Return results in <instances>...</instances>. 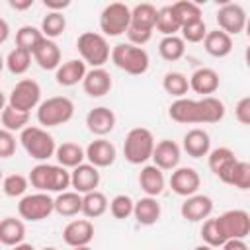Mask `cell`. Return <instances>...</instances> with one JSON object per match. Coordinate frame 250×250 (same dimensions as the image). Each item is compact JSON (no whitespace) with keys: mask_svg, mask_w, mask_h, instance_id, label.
Returning a JSON list of instances; mask_svg holds the SVG:
<instances>
[{"mask_svg":"<svg viewBox=\"0 0 250 250\" xmlns=\"http://www.w3.org/2000/svg\"><path fill=\"white\" fill-rule=\"evenodd\" d=\"M109 57H111V61L117 68H121L127 74H133V76L145 74L148 70V64H150L148 53L143 47H137V45H131V43L113 45Z\"/></svg>","mask_w":250,"mask_h":250,"instance_id":"obj_3","label":"cell"},{"mask_svg":"<svg viewBox=\"0 0 250 250\" xmlns=\"http://www.w3.org/2000/svg\"><path fill=\"white\" fill-rule=\"evenodd\" d=\"M20 143L23 146V150L39 162L49 160L51 156H55V139L51 133H47V129L43 127H35V125H27L23 131H20Z\"/></svg>","mask_w":250,"mask_h":250,"instance_id":"obj_6","label":"cell"},{"mask_svg":"<svg viewBox=\"0 0 250 250\" xmlns=\"http://www.w3.org/2000/svg\"><path fill=\"white\" fill-rule=\"evenodd\" d=\"M55 158H57L59 166H62V168H76L78 164L84 162L86 154H84V148L78 143L66 141V143H62L55 148Z\"/></svg>","mask_w":250,"mask_h":250,"instance_id":"obj_30","label":"cell"},{"mask_svg":"<svg viewBox=\"0 0 250 250\" xmlns=\"http://www.w3.org/2000/svg\"><path fill=\"white\" fill-rule=\"evenodd\" d=\"M12 10H27L33 6V0H8Z\"/></svg>","mask_w":250,"mask_h":250,"instance_id":"obj_52","label":"cell"},{"mask_svg":"<svg viewBox=\"0 0 250 250\" xmlns=\"http://www.w3.org/2000/svg\"><path fill=\"white\" fill-rule=\"evenodd\" d=\"M41 250H57V248H53V246H45V248H41Z\"/></svg>","mask_w":250,"mask_h":250,"instance_id":"obj_59","label":"cell"},{"mask_svg":"<svg viewBox=\"0 0 250 250\" xmlns=\"http://www.w3.org/2000/svg\"><path fill=\"white\" fill-rule=\"evenodd\" d=\"M39 104H41V86L33 78L20 80L8 96V105L20 111H25V113L35 109Z\"/></svg>","mask_w":250,"mask_h":250,"instance_id":"obj_9","label":"cell"},{"mask_svg":"<svg viewBox=\"0 0 250 250\" xmlns=\"http://www.w3.org/2000/svg\"><path fill=\"white\" fill-rule=\"evenodd\" d=\"M84 154H86L88 164H92L96 168H107V166H111L115 162L117 148H115V145L111 141H107L104 137H98L84 148Z\"/></svg>","mask_w":250,"mask_h":250,"instance_id":"obj_13","label":"cell"},{"mask_svg":"<svg viewBox=\"0 0 250 250\" xmlns=\"http://www.w3.org/2000/svg\"><path fill=\"white\" fill-rule=\"evenodd\" d=\"M221 248H223V250H250L248 244H246L244 240H240V238H230V240H227Z\"/></svg>","mask_w":250,"mask_h":250,"instance_id":"obj_51","label":"cell"},{"mask_svg":"<svg viewBox=\"0 0 250 250\" xmlns=\"http://www.w3.org/2000/svg\"><path fill=\"white\" fill-rule=\"evenodd\" d=\"M23 238H25V225L21 219L4 217L0 221V244L16 246V244H21Z\"/></svg>","mask_w":250,"mask_h":250,"instance_id":"obj_29","label":"cell"},{"mask_svg":"<svg viewBox=\"0 0 250 250\" xmlns=\"http://www.w3.org/2000/svg\"><path fill=\"white\" fill-rule=\"evenodd\" d=\"M94 238V225L90 219H74L62 229V240L70 248L88 246Z\"/></svg>","mask_w":250,"mask_h":250,"instance_id":"obj_17","label":"cell"},{"mask_svg":"<svg viewBox=\"0 0 250 250\" xmlns=\"http://www.w3.org/2000/svg\"><path fill=\"white\" fill-rule=\"evenodd\" d=\"M154 135L146 127H133L123 141V156L131 164H145L154 150Z\"/></svg>","mask_w":250,"mask_h":250,"instance_id":"obj_4","label":"cell"},{"mask_svg":"<svg viewBox=\"0 0 250 250\" xmlns=\"http://www.w3.org/2000/svg\"><path fill=\"white\" fill-rule=\"evenodd\" d=\"M217 225L225 236V240L240 238L244 240L250 234V215L244 209H230L217 217Z\"/></svg>","mask_w":250,"mask_h":250,"instance_id":"obj_11","label":"cell"},{"mask_svg":"<svg viewBox=\"0 0 250 250\" xmlns=\"http://www.w3.org/2000/svg\"><path fill=\"white\" fill-rule=\"evenodd\" d=\"M201 186V178L197 174L195 168L191 166H182V168H174L172 176H170V188L174 193L182 195V197H189L193 193H197Z\"/></svg>","mask_w":250,"mask_h":250,"instance_id":"obj_14","label":"cell"},{"mask_svg":"<svg viewBox=\"0 0 250 250\" xmlns=\"http://www.w3.org/2000/svg\"><path fill=\"white\" fill-rule=\"evenodd\" d=\"M127 37H129V43H131V45L143 47L145 43L150 41V37H152V29L137 27V25H129V29H127Z\"/></svg>","mask_w":250,"mask_h":250,"instance_id":"obj_47","label":"cell"},{"mask_svg":"<svg viewBox=\"0 0 250 250\" xmlns=\"http://www.w3.org/2000/svg\"><path fill=\"white\" fill-rule=\"evenodd\" d=\"M0 119H2V129L10 131V133H16V131H23L29 123V113L25 111H20V109H14L12 105H6L0 113Z\"/></svg>","mask_w":250,"mask_h":250,"instance_id":"obj_38","label":"cell"},{"mask_svg":"<svg viewBox=\"0 0 250 250\" xmlns=\"http://www.w3.org/2000/svg\"><path fill=\"white\" fill-rule=\"evenodd\" d=\"M29 180L23 174H10L6 178H2V191L8 197H23L27 191Z\"/></svg>","mask_w":250,"mask_h":250,"instance_id":"obj_43","label":"cell"},{"mask_svg":"<svg viewBox=\"0 0 250 250\" xmlns=\"http://www.w3.org/2000/svg\"><path fill=\"white\" fill-rule=\"evenodd\" d=\"M188 82H189V90H193L195 94H201L203 98L215 94V92L219 90V84H221L217 70H213V68H209V66L197 68V70L188 78Z\"/></svg>","mask_w":250,"mask_h":250,"instance_id":"obj_22","label":"cell"},{"mask_svg":"<svg viewBox=\"0 0 250 250\" xmlns=\"http://www.w3.org/2000/svg\"><path fill=\"white\" fill-rule=\"evenodd\" d=\"M12 250H35L31 244H27V242H21V244H16V246H12Z\"/></svg>","mask_w":250,"mask_h":250,"instance_id":"obj_54","label":"cell"},{"mask_svg":"<svg viewBox=\"0 0 250 250\" xmlns=\"http://www.w3.org/2000/svg\"><path fill=\"white\" fill-rule=\"evenodd\" d=\"M100 180H102L100 170L96 166L88 164V162L78 164L70 172V188H74V191L80 193V195L94 191L100 186Z\"/></svg>","mask_w":250,"mask_h":250,"instance_id":"obj_16","label":"cell"},{"mask_svg":"<svg viewBox=\"0 0 250 250\" xmlns=\"http://www.w3.org/2000/svg\"><path fill=\"white\" fill-rule=\"evenodd\" d=\"M27 180L37 191H43V193H49V191L62 193L66 191V188H70V172L59 164H49V162L35 164Z\"/></svg>","mask_w":250,"mask_h":250,"instance_id":"obj_2","label":"cell"},{"mask_svg":"<svg viewBox=\"0 0 250 250\" xmlns=\"http://www.w3.org/2000/svg\"><path fill=\"white\" fill-rule=\"evenodd\" d=\"M41 39H43L41 29H37L33 25H21L16 31V47H20L27 53H33V49L41 43Z\"/></svg>","mask_w":250,"mask_h":250,"instance_id":"obj_41","label":"cell"},{"mask_svg":"<svg viewBox=\"0 0 250 250\" xmlns=\"http://www.w3.org/2000/svg\"><path fill=\"white\" fill-rule=\"evenodd\" d=\"M16 152V137L14 133L0 129V158H10Z\"/></svg>","mask_w":250,"mask_h":250,"instance_id":"obj_48","label":"cell"},{"mask_svg":"<svg viewBox=\"0 0 250 250\" xmlns=\"http://www.w3.org/2000/svg\"><path fill=\"white\" fill-rule=\"evenodd\" d=\"M113 86V80H111V74L102 66V68H92V70H86V76L82 80V88L84 92L90 96V98H102L105 94H109Z\"/></svg>","mask_w":250,"mask_h":250,"instance_id":"obj_20","label":"cell"},{"mask_svg":"<svg viewBox=\"0 0 250 250\" xmlns=\"http://www.w3.org/2000/svg\"><path fill=\"white\" fill-rule=\"evenodd\" d=\"M4 64L8 66V70H10L12 74H25V72L29 70V66H31V53H27V51L16 47V49H12V51L8 53Z\"/></svg>","mask_w":250,"mask_h":250,"instance_id":"obj_42","label":"cell"},{"mask_svg":"<svg viewBox=\"0 0 250 250\" xmlns=\"http://www.w3.org/2000/svg\"><path fill=\"white\" fill-rule=\"evenodd\" d=\"M164 184H166V180H164V174H162L160 168H156L154 164H146V166L141 168V172H139V186H141V189L148 197L160 195L164 191Z\"/></svg>","mask_w":250,"mask_h":250,"instance_id":"obj_27","label":"cell"},{"mask_svg":"<svg viewBox=\"0 0 250 250\" xmlns=\"http://www.w3.org/2000/svg\"><path fill=\"white\" fill-rule=\"evenodd\" d=\"M8 37H10V25H8V21H6L4 18H0V45H2Z\"/></svg>","mask_w":250,"mask_h":250,"instance_id":"obj_53","label":"cell"},{"mask_svg":"<svg viewBox=\"0 0 250 250\" xmlns=\"http://www.w3.org/2000/svg\"><path fill=\"white\" fill-rule=\"evenodd\" d=\"M180 146L178 143L170 141V139H164V141H158L154 145V150H152V164L160 170H174L178 168L180 164Z\"/></svg>","mask_w":250,"mask_h":250,"instance_id":"obj_19","label":"cell"},{"mask_svg":"<svg viewBox=\"0 0 250 250\" xmlns=\"http://www.w3.org/2000/svg\"><path fill=\"white\" fill-rule=\"evenodd\" d=\"M234 117L240 125H250V96H244L238 100L234 107Z\"/></svg>","mask_w":250,"mask_h":250,"instance_id":"obj_49","label":"cell"},{"mask_svg":"<svg viewBox=\"0 0 250 250\" xmlns=\"http://www.w3.org/2000/svg\"><path fill=\"white\" fill-rule=\"evenodd\" d=\"M193 250H215V248H211V246H207V244H199V246H195Z\"/></svg>","mask_w":250,"mask_h":250,"instance_id":"obj_56","label":"cell"},{"mask_svg":"<svg viewBox=\"0 0 250 250\" xmlns=\"http://www.w3.org/2000/svg\"><path fill=\"white\" fill-rule=\"evenodd\" d=\"M86 76V64L80 59H70L66 62H61L59 68L55 70V80L59 86H76L78 82H82Z\"/></svg>","mask_w":250,"mask_h":250,"instance_id":"obj_23","label":"cell"},{"mask_svg":"<svg viewBox=\"0 0 250 250\" xmlns=\"http://www.w3.org/2000/svg\"><path fill=\"white\" fill-rule=\"evenodd\" d=\"M158 53L164 61L168 62H174V61H180L186 53V43L180 35H168V37H162L160 43H158Z\"/></svg>","mask_w":250,"mask_h":250,"instance_id":"obj_35","label":"cell"},{"mask_svg":"<svg viewBox=\"0 0 250 250\" xmlns=\"http://www.w3.org/2000/svg\"><path fill=\"white\" fill-rule=\"evenodd\" d=\"M107 207H109L107 197H105L102 191H98V189H94V191L82 195V213H84L88 219H98V217H102V215L107 211Z\"/></svg>","mask_w":250,"mask_h":250,"instance_id":"obj_32","label":"cell"},{"mask_svg":"<svg viewBox=\"0 0 250 250\" xmlns=\"http://www.w3.org/2000/svg\"><path fill=\"white\" fill-rule=\"evenodd\" d=\"M0 182H2V170H0Z\"/></svg>","mask_w":250,"mask_h":250,"instance_id":"obj_60","label":"cell"},{"mask_svg":"<svg viewBox=\"0 0 250 250\" xmlns=\"http://www.w3.org/2000/svg\"><path fill=\"white\" fill-rule=\"evenodd\" d=\"M219 180H221L223 184L234 186V188H238V189H242V191L250 189V162L236 158V160L219 176Z\"/></svg>","mask_w":250,"mask_h":250,"instance_id":"obj_26","label":"cell"},{"mask_svg":"<svg viewBox=\"0 0 250 250\" xmlns=\"http://www.w3.org/2000/svg\"><path fill=\"white\" fill-rule=\"evenodd\" d=\"M133 205H135V201L129 197V195H125V193H119V195H115L111 201H109V213L115 217V219H119V221H123V219H127V217H131L133 215Z\"/></svg>","mask_w":250,"mask_h":250,"instance_id":"obj_45","label":"cell"},{"mask_svg":"<svg viewBox=\"0 0 250 250\" xmlns=\"http://www.w3.org/2000/svg\"><path fill=\"white\" fill-rule=\"evenodd\" d=\"M203 47L211 57L223 59V57L230 55V51H232V37L221 29H213V31H207V35L203 39Z\"/></svg>","mask_w":250,"mask_h":250,"instance_id":"obj_28","label":"cell"},{"mask_svg":"<svg viewBox=\"0 0 250 250\" xmlns=\"http://www.w3.org/2000/svg\"><path fill=\"white\" fill-rule=\"evenodd\" d=\"M74 104L66 96H53L47 98L37 105V121L43 127H59L72 119Z\"/></svg>","mask_w":250,"mask_h":250,"instance_id":"obj_7","label":"cell"},{"mask_svg":"<svg viewBox=\"0 0 250 250\" xmlns=\"http://www.w3.org/2000/svg\"><path fill=\"white\" fill-rule=\"evenodd\" d=\"M53 209L61 217H74L82 213V195L76 191H62L53 199Z\"/></svg>","mask_w":250,"mask_h":250,"instance_id":"obj_31","label":"cell"},{"mask_svg":"<svg viewBox=\"0 0 250 250\" xmlns=\"http://www.w3.org/2000/svg\"><path fill=\"white\" fill-rule=\"evenodd\" d=\"M156 8L148 2L137 4L135 8H131V25L137 27H146V29H154L156 23Z\"/></svg>","mask_w":250,"mask_h":250,"instance_id":"obj_37","label":"cell"},{"mask_svg":"<svg viewBox=\"0 0 250 250\" xmlns=\"http://www.w3.org/2000/svg\"><path fill=\"white\" fill-rule=\"evenodd\" d=\"M43 6L49 12H62L64 8L70 6V0H43Z\"/></svg>","mask_w":250,"mask_h":250,"instance_id":"obj_50","label":"cell"},{"mask_svg":"<svg viewBox=\"0 0 250 250\" xmlns=\"http://www.w3.org/2000/svg\"><path fill=\"white\" fill-rule=\"evenodd\" d=\"M236 160V154L229 148V146H219V148H213L209 150L207 154V164H209V170L219 178L232 162Z\"/></svg>","mask_w":250,"mask_h":250,"instance_id":"obj_33","label":"cell"},{"mask_svg":"<svg viewBox=\"0 0 250 250\" xmlns=\"http://www.w3.org/2000/svg\"><path fill=\"white\" fill-rule=\"evenodd\" d=\"M154 27H156L164 37H168V35H176L182 25H180L178 18L174 16L172 8H170V6H162V8L156 12V23H154Z\"/></svg>","mask_w":250,"mask_h":250,"instance_id":"obj_40","label":"cell"},{"mask_svg":"<svg viewBox=\"0 0 250 250\" xmlns=\"http://www.w3.org/2000/svg\"><path fill=\"white\" fill-rule=\"evenodd\" d=\"M53 211H55L53 209V197L49 193H43V191L27 193L18 203L20 217L23 221H31V223H37V221L47 219Z\"/></svg>","mask_w":250,"mask_h":250,"instance_id":"obj_10","label":"cell"},{"mask_svg":"<svg viewBox=\"0 0 250 250\" xmlns=\"http://www.w3.org/2000/svg\"><path fill=\"white\" fill-rule=\"evenodd\" d=\"M72 250H92L90 246H76V248H72Z\"/></svg>","mask_w":250,"mask_h":250,"instance_id":"obj_57","label":"cell"},{"mask_svg":"<svg viewBox=\"0 0 250 250\" xmlns=\"http://www.w3.org/2000/svg\"><path fill=\"white\" fill-rule=\"evenodd\" d=\"M184 150L188 152V156L191 158H201L207 156L211 150V137L205 129H189L184 135Z\"/></svg>","mask_w":250,"mask_h":250,"instance_id":"obj_24","label":"cell"},{"mask_svg":"<svg viewBox=\"0 0 250 250\" xmlns=\"http://www.w3.org/2000/svg\"><path fill=\"white\" fill-rule=\"evenodd\" d=\"M76 49L80 53V61L84 64H90L92 68H102L109 59V43L102 33L96 31H84L76 39Z\"/></svg>","mask_w":250,"mask_h":250,"instance_id":"obj_5","label":"cell"},{"mask_svg":"<svg viewBox=\"0 0 250 250\" xmlns=\"http://www.w3.org/2000/svg\"><path fill=\"white\" fill-rule=\"evenodd\" d=\"M86 127L96 137H105L115 127V113L105 105H98L86 113Z\"/></svg>","mask_w":250,"mask_h":250,"instance_id":"obj_18","label":"cell"},{"mask_svg":"<svg viewBox=\"0 0 250 250\" xmlns=\"http://www.w3.org/2000/svg\"><path fill=\"white\" fill-rule=\"evenodd\" d=\"M6 102H8V100H6V96H4V92L0 90V113H2V109L6 107Z\"/></svg>","mask_w":250,"mask_h":250,"instance_id":"obj_55","label":"cell"},{"mask_svg":"<svg viewBox=\"0 0 250 250\" xmlns=\"http://www.w3.org/2000/svg\"><path fill=\"white\" fill-rule=\"evenodd\" d=\"M66 29V18L62 16V12H47V16H43L41 20V33L45 39H57L64 33Z\"/></svg>","mask_w":250,"mask_h":250,"instance_id":"obj_36","label":"cell"},{"mask_svg":"<svg viewBox=\"0 0 250 250\" xmlns=\"http://www.w3.org/2000/svg\"><path fill=\"white\" fill-rule=\"evenodd\" d=\"M2 68H4V59H2V55H0V72H2Z\"/></svg>","mask_w":250,"mask_h":250,"instance_id":"obj_58","label":"cell"},{"mask_svg":"<svg viewBox=\"0 0 250 250\" xmlns=\"http://www.w3.org/2000/svg\"><path fill=\"white\" fill-rule=\"evenodd\" d=\"M160 215H162V209H160V203L156 201V197L145 195L139 201H135V205H133V217L143 227L156 225L158 219H160Z\"/></svg>","mask_w":250,"mask_h":250,"instance_id":"obj_25","label":"cell"},{"mask_svg":"<svg viewBox=\"0 0 250 250\" xmlns=\"http://www.w3.org/2000/svg\"><path fill=\"white\" fill-rule=\"evenodd\" d=\"M182 31V39L184 43H199L205 39L207 35V25H205V20H195V21H189V23H184L180 27Z\"/></svg>","mask_w":250,"mask_h":250,"instance_id":"obj_46","label":"cell"},{"mask_svg":"<svg viewBox=\"0 0 250 250\" xmlns=\"http://www.w3.org/2000/svg\"><path fill=\"white\" fill-rule=\"evenodd\" d=\"M201 238H203V244H207L211 248H219V246H223L227 242L223 232H221V229H219V225H217V217L203 221V225H201Z\"/></svg>","mask_w":250,"mask_h":250,"instance_id":"obj_44","label":"cell"},{"mask_svg":"<svg viewBox=\"0 0 250 250\" xmlns=\"http://www.w3.org/2000/svg\"><path fill=\"white\" fill-rule=\"evenodd\" d=\"M217 25L227 35H238L246 27V10L236 2H225L217 10Z\"/></svg>","mask_w":250,"mask_h":250,"instance_id":"obj_12","label":"cell"},{"mask_svg":"<svg viewBox=\"0 0 250 250\" xmlns=\"http://www.w3.org/2000/svg\"><path fill=\"white\" fill-rule=\"evenodd\" d=\"M31 59L43 68V70H57L61 64V47L53 39H41V43L33 49Z\"/></svg>","mask_w":250,"mask_h":250,"instance_id":"obj_21","label":"cell"},{"mask_svg":"<svg viewBox=\"0 0 250 250\" xmlns=\"http://www.w3.org/2000/svg\"><path fill=\"white\" fill-rule=\"evenodd\" d=\"M162 88H164L166 94H170L176 100H180V98H186V94L189 90V82H188V76L184 72L170 70L162 78Z\"/></svg>","mask_w":250,"mask_h":250,"instance_id":"obj_34","label":"cell"},{"mask_svg":"<svg viewBox=\"0 0 250 250\" xmlns=\"http://www.w3.org/2000/svg\"><path fill=\"white\" fill-rule=\"evenodd\" d=\"M131 25V8L123 2L107 4L100 14V29L104 37H117L127 33Z\"/></svg>","mask_w":250,"mask_h":250,"instance_id":"obj_8","label":"cell"},{"mask_svg":"<svg viewBox=\"0 0 250 250\" xmlns=\"http://www.w3.org/2000/svg\"><path fill=\"white\" fill-rule=\"evenodd\" d=\"M170 8H172L174 16L178 18L180 25L189 23V21H195V20H203V14H201L199 4H195V2H191V0H180V2H174Z\"/></svg>","mask_w":250,"mask_h":250,"instance_id":"obj_39","label":"cell"},{"mask_svg":"<svg viewBox=\"0 0 250 250\" xmlns=\"http://www.w3.org/2000/svg\"><path fill=\"white\" fill-rule=\"evenodd\" d=\"M168 115L176 123H219L225 117V104L215 96H205L201 100L180 98L168 107Z\"/></svg>","mask_w":250,"mask_h":250,"instance_id":"obj_1","label":"cell"},{"mask_svg":"<svg viewBox=\"0 0 250 250\" xmlns=\"http://www.w3.org/2000/svg\"><path fill=\"white\" fill-rule=\"evenodd\" d=\"M213 213V199L203 193H193L186 197V201L180 207V215L189 223H199L209 219Z\"/></svg>","mask_w":250,"mask_h":250,"instance_id":"obj_15","label":"cell"}]
</instances>
